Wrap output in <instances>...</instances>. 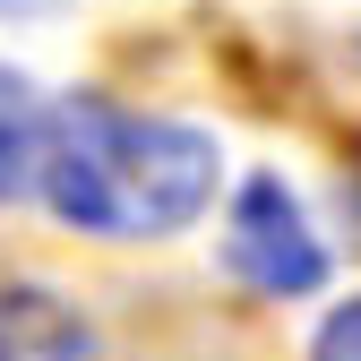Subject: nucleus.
Segmentation results:
<instances>
[{
    "mask_svg": "<svg viewBox=\"0 0 361 361\" xmlns=\"http://www.w3.org/2000/svg\"><path fill=\"white\" fill-rule=\"evenodd\" d=\"M0 361H95V327L61 293L9 284L0 293Z\"/></svg>",
    "mask_w": 361,
    "mask_h": 361,
    "instance_id": "nucleus-3",
    "label": "nucleus"
},
{
    "mask_svg": "<svg viewBox=\"0 0 361 361\" xmlns=\"http://www.w3.org/2000/svg\"><path fill=\"white\" fill-rule=\"evenodd\" d=\"M43 121H52V95L0 61V207L35 198V164H43Z\"/></svg>",
    "mask_w": 361,
    "mask_h": 361,
    "instance_id": "nucleus-4",
    "label": "nucleus"
},
{
    "mask_svg": "<svg viewBox=\"0 0 361 361\" xmlns=\"http://www.w3.org/2000/svg\"><path fill=\"white\" fill-rule=\"evenodd\" d=\"M224 267L233 284L267 293V301H310L327 284V241L310 233L301 198L284 190L276 172H250L233 190V215H224Z\"/></svg>",
    "mask_w": 361,
    "mask_h": 361,
    "instance_id": "nucleus-2",
    "label": "nucleus"
},
{
    "mask_svg": "<svg viewBox=\"0 0 361 361\" xmlns=\"http://www.w3.org/2000/svg\"><path fill=\"white\" fill-rule=\"evenodd\" d=\"M215 172L224 155L190 121L129 112L112 95H61L43 121L35 198L95 241H164L207 215Z\"/></svg>",
    "mask_w": 361,
    "mask_h": 361,
    "instance_id": "nucleus-1",
    "label": "nucleus"
},
{
    "mask_svg": "<svg viewBox=\"0 0 361 361\" xmlns=\"http://www.w3.org/2000/svg\"><path fill=\"white\" fill-rule=\"evenodd\" d=\"M310 361H361V301H344V310H327V319H319Z\"/></svg>",
    "mask_w": 361,
    "mask_h": 361,
    "instance_id": "nucleus-5",
    "label": "nucleus"
},
{
    "mask_svg": "<svg viewBox=\"0 0 361 361\" xmlns=\"http://www.w3.org/2000/svg\"><path fill=\"white\" fill-rule=\"evenodd\" d=\"M43 9H61V0H0V18H43Z\"/></svg>",
    "mask_w": 361,
    "mask_h": 361,
    "instance_id": "nucleus-6",
    "label": "nucleus"
},
{
    "mask_svg": "<svg viewBox=\"0 0 361 361\" xmlns=\"http://www.w3.org/2000/svg\"><path fill=\"white\" fill-rule=\"evenodd\" d=\"M344 215H353V233H361V180H344Z\"/></svg>",
    "mask_w": 361,
    "mask_h": 361,
    "instance_id": "nucleus-7",
    "label": "nucleus"
}]
</instances>
